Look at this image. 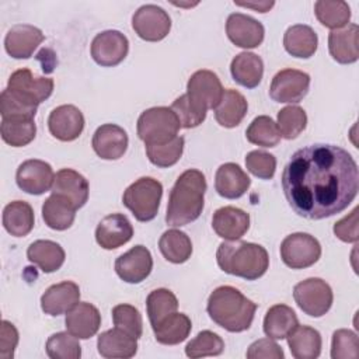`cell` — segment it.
I'll list each match as a JSON object with an SVG mask.
<instances>
[{
  "instance_id": "3",
  "label": "cell",
  "mask_w": 359,
  "mask_h": 359,
  "mask_svg": "<svg viewBox=\"0 0 359 359\" xmlns=\"http://www.w3.org/2000/svg\"><path fill=\"white\" fill-rule=\"evenodd\" d=\"M257 303L233 286L216 287L208 299V314L215 324L229 332H243L252 324Z\"/></svg>"
},
{
  "instance_id": "32",
  "label": "cell",
  "mask_w": 359,
  "mask_h": 359,
  "mask_svg": "<svg viewBox=\"0 0 359 359\" xmlns=\"http://www.w3.org/2000/svg\"><path fill=\"white\" fill-rule=\"evenodd\" d=\"M290 353L296 359H316L321 353V334L309 325H297L287 337Z\"/></svg>"
},
{
  "instance_id": "51",
  "label": "cell",
  "mask_w": 359,
  "mask_h": 359,
  "mask_svg": "<svg viewBox=\"0 0 359 359\" xmlns=\"http://www.w3.org/2000/svg\"><path fill=\"white\" fill-rule=\"evenodd\" d=\"M282 348L271 338H262L252 342L247 349L248 359H283Z\"/></svg>"
},
{
  "instance_id": "23",
  "label": "cell",
  "mask_w": 359,
  "mask_h": 359,
  "mask_svg": "<svg viewBox=\"0 0 359 359\" xmlns=\"http://www.w3.org/2000/svg\"><path fill=\"white\" fill-rule=\"evenodd\" d=\"M359 27L348 24L341 29H334L328 35V50L334 60L341 65L355 63L359 57Z\"/></svg>"
},
{
  "instance_id": "20",
  "label": "cell",
  "mask_w": 359,
  "mask_h": 359,
  "mask_svg": "<svg viewBox=\"0 0 359 359\" xmlns=\"http://www.w3.org/2000/svg\"><path fill=\"white\" fill-rule=\"evenodd\" d=\"M133 236V226L122 213L105 216L95 229V240L104 250H115L126 244Z\"/></svg>"
},
{
  "instance_id": "2",
  "label": "cell",
  "mask_w": 359,
  "mask_h": 359,
  "mask_svg": "<svg viewBox=\"0 0 359 359\" xmlns=\"http://www.w3.org/2000/svg\"><path fill=\"white\" fill-rule=\"evenodd\" d=\"M206 180L202 171L189 168L184 171L170 191L165 223L180 227L195 222L205 205Z\"/></svg>"
},
{
  "instance_id": "12",
  "label": "cell",
  "mask_w": 359,
  "mask_h": 359,
  "mask_svg": "<svg viewBox=\"0 0 359 359\" xmlns=\"http://www.w3.org/2000/svg\"><path fill=\"white\" fill-rule=\"evenodd\" d=\"M129 52L128 38L116 29H108L97 34L91 42V57L102 67L119 65Z\"/></svg>"
},
{
  "instance_id": "9",
  "label": "cell",
  "mask_w": 359,
  "mask_h": 359,
  "mask_svg": "<svg viewBox=\"0 0 359 359\" xmlns=\"http://www.w3.org/2000/svg\"><path fill=\"white\" fill-rule=\"evenodd\" d=\"M53 84V79L35 76L29 69L24 67L11 73L7 88L25 102L38 107L52 95Z\"/></svg>"
},
{
  "instance_id": "37",
  "label": "cell",
  "mask_w": 359,
  "mask_h": 359,
  "mask_svg": "<svg viewBox=\"0 0 359 359\" xmlns=\"http://www.w3.org/2000/svg\"><path fill=\"white\" fill-rule=\"evenodd\" d=\"M0 133H1V139L7 144L13 147H22L35 139L36 125L34 122V118H27V116L1 118Z\"/></svg>"
},
{
  "instance_id": "16",
  "label": "cell",
  "mask_w": 359,
  "mask_h": 359,
  "mask_svg": "<svg viewBox=\"0 0 359 359\" xmlns=\"http://www.w3.org/2000/svg\"><path fill=\"white\" fill-rule=\"evenodd\" d=\"M151 269V254L142 244L132 247L115 261V272L126 283H140L150 275Z\"/></svg>"
},
{
  "instance_id": "54",
  "label": "cell",
  "mask_w": 359,
  "mask_h": 359,
  "mask_svg": "<svg viewBox=\"0 0 359 359\" xmlns=\"http://www.w3.org/2000/svg\"><path fill=\"white\" fill-rule=\"evenodd\" d=\"M237 6L247 7V8H254L259 13H266L271 7H273L275 1H259V3H243V1H234Z\"/></svg>"
},
{
  "instance_id": "28",
  "label": "cell",
  "mask_w": 359,
  "mask_h": 359,
  "mask_svg": "<svg viewBox=\"0 0 359 359\" xmlns=\"http://www.w3.org/2000/svg\"><path fill=\"white\" fill-rule=\"evenodd\" d=\"M283 46L289 55L309 59L317 50L318 36L311 27L306 24H294L286 29L283 35Z\"/></svg>"
},
{
  "instance_id": "41",
  "label": "cell",
  "mask_w": 359,
  "mask_h": 359,
  "mask_svg": "<svg viewBox=\"0 0 359 359\" xmlns=\"http://www.w3.org/2000/svg\"><path fill=\"white\" fill-rule=\"evenodd\" d=\"M245 137L250 143L261 147H275L280 140L276 122L266 115H259L252 119L245 130Z\"/></svg>"
},
{
  "instance_id": "50",
  "label": "cell",
  "mask_w": 359,
  "mask_h": 359,
  "mask_svg": "<svg viewBox=\"0 0 359 359\" xmlns=\"http://www.w3.org/2000/svg\"><path fill=\"white\" fill-rule=\"evenodd\" d=\"M38 107L31 105L13 94L8 88H4L0 95V114L1 118H11V116H27L35 118Z\"/></svg>"
},
{
  "instance_id": "44",
  "label": "cell",
  "mask_w": 359,
  "mask_h": 359,
  "mask_svg": "<svg viewBox=\"0 0 359 359\" xmlns=\"http://www.w3.org/2000/svg\"><path fill=\"white\" fill-rule=\"evenodd\" d=\"M224 351V341L213 331H201L194 339H191L185 346V353L191 359L217 356Z\"/></svg>"
},
{
  "instance_id": "10",
  "label": "cell",
  "mask_w": 359,
  "mask_h": 359,
  "mask_svg": "<svg viewBox=\"0 0 359 359\" xmlns=\"http://www.w3.org/2000/svg\"><path fill=\"white\" fill-rule=\"evenodd\" d=\"M310 76L297 69H283L278 72L269 87V97L276 102L297 104L309 93Z\"/></svg>"
},
{
  "instance_id": "17",
  "label": "cell",
  "mask_w": 359,
  "mask_h": 359,
  "mask_svg": "<svg viewBox=\"0 0 359 359\" xmlns=\"http://www.w3.org/2000/svg\"><path fill=\"white\" fill-rule=\"evenodd\" d=\"M48 128L50 135L57 140L73 142L84 129L83 112L70 104L59 105L49 114Z\"/></svg>"
},
{
  "instance_id": "49",
  "label": "cell",
  "mask_w": 359,
  "mask_h": 359,
  "mask_svg": "<svg viewBox=\"0 0 359 359\" xmlns=\"http://www.w3.org/2000/svg\"><path fill=\"white\" fill-rule=\"evenodd\" d=\"M245 167L252 175L261 180H271L276 170V158L264 150H252L245 156Z\"/></svg>"
},
{
  "instance_id": "24",
  "label": "cell",
  "mask_w": 359,
  "mask_h": 359,
  "mask_svg": "<svg viewBox=\"0 0 359 359\" xmlns=\"http://www.w3.org/2000/svg\"><path fill=\"white\" fill-rule=\"evenodd\" d=\"M212 227L224 240H238L250 229V215L236 206H223L213 213Z\"/></svg>"
},
{
  "instance_id": "22",
  "label": "cell",
  "mask_w": 359,
  "mask_h": 359,
  "mask_svg": "<svg viewBox=\"0 0 359 359\" xmlns=\"http://www.w3.org/2000/svg\"><path fill=\"white\" fill-rule=\"evenodd\" d=\"M80 302V287L72 280L49 286L41 296V307L45 314L60 316Z\"/></svg>"
},
{
  "instance_id": "15",
  "label": "cell",
  "mask_w": 359,
  "mask_h": 359,
  "mask_svg": "<svg viewBox=\"0 0 359 359\" xmlns=\"http://www.w3.org/2000/svg\"><path fill=\"white\" fill-rule=\"evenodd\" d=\"M224 90L217 74L206 69L195 72L187 84V94L206 109H215L220 102Z\"/></svg>"
},
{
  "instance_id": "30",
  "label": "cell",
  "mask_w": 359,
  "mask_h": 359,
  "mask_svg": "<svg viewBox=\"0 0 359 359\" xmlns=\"http://www.w3.org/2000/svg\"><path fill=\"white\" fill-rule=\"evenodd\" d=\"M230 73L233 80L240 86L255 88L262 80L264 62L252 52H241L231 60Z\"/></svg>"
},
{
  "instance_id": "38",
  "label": "cell",
  "mask_w": 359,
  "mask_h": 359,
  "mask_svg": "<svg viewBox=\"0 0 359 359\" xmlns=\"http://www.w3.org/2000/svg\"><path fill=\"white\" fill-rule=\"evenodd\" d=\"M158 248L163 257L172 264H184L192 254L191 238L187 233L177 229H170L161 234Z\"/></svg>"
},
{
  "instance_id": "7",
  "label": "cell",
  "mask_w": 359,
  "mask_h": 359,
  "mask_svg": "<svg viewBox=\"0 0 359 359\" xmlns=\"http://www.w3.org/2000/svg\"><path fill=\"white\" fill-rule=\"evenodd\" d=\"M293 299L299 309L310 317H323L332 306L331 286L321 278H309L293 287Z\"/></svg>"
},
{
  "instance_id": "31",
  "label": "cell",
  "mask_w": 359,
  "mask_h": 359,
  "mask_svg": "<svg viewBox=\"0 0 359 359\" xmlns=\"http://www.w3.org/2000/svg\"><path fill=\"white\" fill-rule=\"evenodd\" d=\"M27 257L29 262L35 264L45 273L60 269L66 258L62 245L52 240H36L31 243L27 250Z\"/></svg>"
},
{
  "instance_id": "47",
  "label": "cell",
  "mask_w": 359,
  "mask_h": 359,
  "mask_svg": "<svg viewBox=\"0 0 359 359\" xmlns=\"http://www.w3.org/2000/svg\"><path fill=\"white\" fill-rule=\"evenodd\" d=\"M114 325L139 339L143 334V320L140 311L130 304H118L112 309Z\"/></svg>"
},
{
  "instance_id": "40",
  "label": "cell",
  "mask_w": 359,
  "mask_h": 359,
  "mask_svg": "<svg viewBox=\"0 0 359 359\" xmlns=\"http://www.w3.org/2000/svg\"><path fill=\"white\" fill-rule=\"evenodd\" d=\"M146 309L150 325H157L161 320L175 313L178 309V300L175 294L164 287L154 289L146 299Z\"/></svg>"
},
{
  "instance_id": "45",
  "label": "cell",
  "mask_w": 359,
  "mask_h": 359,
  "mask_svg": "<svg viewBox=\"0 0 359 359\" xmlns=\"http://www.w3.org/2000/svg\"><path fill=\"white\" fill-rule=\"evenodd\" d=\"M46 353L52 359H79L81 346L79 338L67 332L52 334L46 341Z\"/></svg>"
},
{
  "instance_id": "21",
  "label": "cell",
  "mask_w": 359,
  "mask_h": 359,
  "mask_svg": "<svg viewBox=\"0 0 359 359\" xmlns=\"http://www.w3.org/2000/svg\"><path fill=\"white\" fill-rule=\"evenodd\" d=\"M66 330L79 339L94 337L101 325V314L95 306L88 302H79L72 307L65 318Z\"/></svg>"
},
{
  "instance_id": "33",
  "label": "cell",
  "mask_w": 359,
  "mask_h": 359,
  "mask_svg": "<svg viewBox=\"0 0 359 359\" xmlns=\"http://www.w3.org/2000/svg\"><path fill=\"white\" fill-rule=\"evenodd\" d=\"M247 109L248 102L245 97L234 88H227L215 108V118L220 126L236 128L244 119Z\"/></svg>"
},
{
  "instance_id": "1",
  "label": "cell",
  "mask_w": 359,
  "mask_h": 359,
  "mask_svg": "<svg viewBox=\"0 0 359 359\" xmlns=\"http://www.w3.org/2000/svg\"><path fill=\"white\" fill-rule=\"evenodd\" d=\"M282 189L299 216L310 220L331 217L356 198L358 164L339 146L309 144L296 150L285 165Z\"/></svg>"
},
{
  "instance_id": "43",
  "label": "cell",
  "mask_w": 359,
  "mask_h": 359,
  "mask_svg": "<svg viewBox=\"0 0 359 359\" xmlns=\"http://www.w3.org/2000/svg\"><path fill=\"white\" fill-rule=\"evenodd\" d=\"M185 140L182 136H177L168 143L163 144H146V154L151 164L167 168L174 165L182 156Z\"/></svg>"
},
{
  "instance_id": "19",
  "label": "cell",
  "mask_w": 359,
  "mask_h": 359,
  "mask_svg": "<svg viewBox=\"0 0 359 359\" xmlns=\"http://www.w3.org/2000/svg\"><path fill=\"white\" fill-rule=\"evenodd\" d=\"M45 35L42 31L29 24L13 25L4 38L6 52L14 59H28L42 43Z\"/></svg>"
},
{
  "instance_id": "27",
  "label": "cell",
  "mask_w": 359,
  "mask_h": 359,
  "mask_svg": "<svg viewBox=\"0 0 359 359\" xmlns=\"http://www.w3.org/2000/svg\"><path fill=\"white\" fill-rule=\"evenodd\" d=\"M98 353L108 359H129L137 352V339L115 327L98 335Z\"/></svg>"
},
{
  "instance_id": "25",
  "label": "cell",
  "mask_w": 359,
  "mask_h": 359,
  "mask_svg": "<svg viewBox=\"0 0 359 359\" xmlns=\"http://www.w3.org/2000/svg\"><path fill=\"white\" fill-rule=\"evenodd\" d=\"M50 191L52 194L67 198L76 206V209H80L88 199L90 187L88 181L76 170L62 168L55 174Z\"/></svg>"
},
{
  "instance_id": "13",
  "label": "cell",
  "mask_w": 359,
  "mask_h": 359,
  "mask_svg": "<svg viewBox=\"0 0 359 359\" xmlns=\"http://www.w3.org/2000/svg\"><path fill=\"white\" fill-rule=\"evenodd\" d=\"M55 172L46 161L31 158L22 161L15 172V181L20 189L31 195H42L52 188Z\"/></svg>"
},
{
  "instance_id": "5",
  "label": "cell",
  "mask_w": 359,
  "mask_h": 359,
  "mask_svg": "<svg viewBox=\"0 0 359 359\" xmlns=\"http://www.w3.org/2000/svg\"><path fill=\"white\" fill-rule=\"evenodd\" d=\"M161 196L163 185L160 181L151 177H140L125 189L122 203L136 220L150 222L157 216Z\"/></svg>"
},
{
  "instance_id": "14",
  "label": "cell",
  "mask_w": 359,
  "mask_h": 359,
  "mask_svg": "<svg viewBox=\"0 0 359 359\" xmlns=\"http://www.w3.org/2000/svg\"><path fill=\"white\" fill-rule=\"evenodd\" d=\"M226 34L236 46L252 49L262 43L265 29L264 25L251 15L233 13L227 17Z\"/></svg>"
},
{
  "instance_id": "46",
  "label": "cell",
  "mask_w": 359,
  "mask_h": 359,
  "mask_svg": "<svg viewBox=\"0 0 359 359\" xmlns=\"http://www.w3.org/2000/svg\"><path fill=\"white\" fill-rule=\"evenodd\" d=\"M171 109L175 112L181 128L191 129L199 126L206 118V108L196 104L188 94H182L171 105Z\"/></svg>"
},
{
  "instance_id": "18",
  "label": "cell",
  "mask_w": 359,
  "mask_h": 359,
  "mask_svg": "<svg viewBox=\"0 0 359 359\" xmlns=\"http://www.w3.org/2000/svg\"><path fill=\"white\" fill-rule=\"evenodd\" d=\"M128 133L115 123H104L97 128L93 135V149L95 154L104 160H118L128 149Z\"/></svg>"
},
{
  "instance_id": "4",
  "label": "cell",
  "mask_w": 359,
  "mask_h": 359,
  "mask_svg": "<svg viewBox=\"0 0 359 359\" xmlns=\"http://www.w3.org/2000/svg\"><path fill=\"white\" fill-rule=\"evenodd\" d=\"M216 259L223 272L247 280L261 278L269 266V255L262 245L240 238L220 243Z\"/></svg>"
},
{
  "instance_id": "11",
  "label": "cell",
  "mask_w": 359,
  "mask_h": 359,
  "mask_svg": "<svg viewBox=\"0 0 359 359\" xmlns=\"http://www.w3.org/2000/svg\"><path fill=\"white\" fill-rule=\"evenodd\" d=\"M132 28L142 39L157 42L168 35L171 29V18L164 8L156 4H144L135 11L132 17Z\"/></svg>"
},
{
  "instance_id": "42",
  "label": "cell",
  "mask_w": 359,
  "mask_h": 359,
  "mask_svg": "<svg viewBox=\"0 0 359 359\" xmlns=\"http://www.w3.org/2000/svg\"><path fill=\"white\" fill-rule=\"evenodd\" d=\"M278 130L280 137L296 139L307 126L306 111L299 105H289L278 112Z\"/></svg>"
},
{
  "instance_id": "48",
  "label": "cell",
  "mask_w": 359,
  "mask_h": 359,
  "mask_svg": "<svg viewBox=\"0 0 359 359\" xmlns=\"http://www.w3.org/2000/svg\"><path fill=\"white\" fill-rule=\"evenodd\" d=\"M359 356L358 335L351 330H337L331 341L332 359H356Z\"/></svg>"
},
{
  "instance_id": "34",
  "label": "cell",
  "mask_w": 359,
  "mask_h": 359,
  "mask_svg": "<svg viewBox=\"0 0 359 359\" xmlns=\"http://www.w3.org/2000/svg\"><path fill=\"white\" fill-rule=\"evenodd\" d=\"M297 325L296 313L286 304L269 307L264 317V332L271 339H285Z\"/></svg>"
},
{
  "instance_id": "8",
  "label": "cell",
  "mask_w": 359,
  "mask_h": 359,
  "mask_svg": "<svg viewBox=\"0 0 359 359\" xmlns=\"http://www.w3.org/2000/svg\"><path fill=\"white\" fill-rule=\"evenodd\" d=\"M321 257L318 240L309 233H293L280 244V258L292 269H304L314 265Z\"/></svg>"
},
{
  "instance_id": "26",
  "label": "cell",
  "mask_w": 359,
  "mask_h": 359,
  "mask_svg": "<svg viewBox=\"0 0 359 359\" xmlns=\"http://www.w3.org/2000/svg\"><path fill=\"white\" fill-rule=\"evenodd\" d=\"M251 185L247 172L236 163L222 164L215 175V189L226 199H237L243 196Z\"/></svg>"
},
{
  "instance_id": "6",
  "label": "cell",
  "mask_w": 359,
  "mask_h": 359,
  "mask_svg": "<svg viewBox=\"0 0 359 359\" xmlns=\"http://www.w3.org/2000/svg\"><path fill=\"white\" fill-rule=\"evenodd\" d=\"M181 125L168 107H153L143 111L137 119V136L144 144L168 143L178 136Z\"/></svg>"
},
{
  "instance_id": "53",
  "label": "cell",
  "mask_w": 359,
  "mask_h": 359,
  "mask_svg": "<svg viewBox=\"0 0 359 359\" xmlns=\"http://www.w3.org/2000/svg\"><path fill=\"white\" fill-rule=\"evenodd\" d=\"M18 344V331L7 320L1 321L0 328V358L1 359H13L14 351Z\"/></svg>"
},
{
  "instance_id": "52",
  "label": "cell",
  "mask_w": 359,
  "mask_h": 359,
  "mask_svg": "<svg viewBox=\"0 0 359 359\" xmlns=\"http://www.w3.org/2000/svg\"><path fill=\"white\" fill-rule=\"evenodd\" d=\"M334 234L345 243H356L358 233V208L334 224Z\"/></svg>"
},
{
  "instance_id": "29",
  "label": "cell",
  "mask_w": 359,
  "mask_h": 359,
  "mask_svg": "<svg viewBox=\"0 0 359 359\" xmlns=\"http://www.w3.org/2000/svg\"><path fill=\"white\" fill-rule=\"evenodd\" d=\"M76 206L65 196L52 194L42 205V219L53 230H67L76 217Z\"/></svg>"
},
{
  "instance_id": "39",
  "label": "cell",
  "mask_w": 359,
  "mask_h": 359,
  "mask_svg": "<svg viewBox=\"0 0 359 359\" xmlns=\"http://www.w3.org/2000/svg\"><path fill=\"white\" fill-rule=\"evenodd\" d=\"M314 13L317 20L332 31L346 27L351 20V7L342 0H318L314 3Z\"/></svg>"
},
{
  "instance_id": "35",
  "label": "cell",
  "mask_w": 359,
  "mask_h": 359,
  "mask_svg": "<svg viewBox=\"0 0 359 359\" xmlns=\"http://www.w3.org/2000/svg\"><path fill=\"white\" fill-rule=\"evenodd\" d=\"M35 223L34 209L25 201H13L3 210V226L14 237H24Z\"/></svg>"
},
{
  "instance_id": "36",
  "label": "cell",
  "mask_w": 359,
  "mask_h": 359,
  "mask_svg": "<svg viewBox=\"0 0 359 359\" xmlns=\"http://www.w3.org/2000/svg\"><path fill=\"white\" fill-rule=\"evenodd\" d=\"M151 328L154 332V338L158 344L177 345L188 338L192 323L187 314L175 311Z\"/></svg>"
}]
</instances>
